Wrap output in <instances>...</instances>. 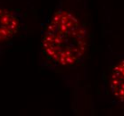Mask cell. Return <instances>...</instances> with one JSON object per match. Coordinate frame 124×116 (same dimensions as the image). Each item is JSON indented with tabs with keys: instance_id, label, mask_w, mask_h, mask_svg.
Masks as SVG:
<instances>
[{
	"instance_id": "obj_1",
	"label": "cell",
	"mask_w": 124,
	"mask_h": 116,
	"mask_svg": "<svg viewBox=\"0 0 124 116\" xmlns=\"http://www.w3.org/2000/svg\"><path fill=\"white\" fill-rule=\"evenodd\" d=\"M41 45L50 61L60 66H70L80 62L86 54L87 31L74 14L60 10L44 29Z\"/></svg>"
},
{
	"instance_id": "obj_2",
	"label": "cell",
	"mask_w": 124,
	"mask_h": 116,
	"mask_svg": "<svg viewBox=\"0 0 124 116\" xmlns=\"http://www.w3.org/2000/svg\"><path fill=\"white\" fill-rule=\"evenodd\" d=\"M21 26L20 14L0 7V43L15 36L21 30Z\"/></svg>"
},
{
	"instance_id": "obj_3",
	"label": "cell",
	"mask_w": 124,
	"mask_h": 116,
	"mask_svg": "<svg viewBox=\"0 0 124 116\" xmlns=\"http://www.w3.org/2000/svg\"><path fill=\"white\" fill-rule=\"evenodd\" d=\"M111 88L116 98L124 103V60L113 69L111 76Z\"/></svg>"
}]
</instances>
